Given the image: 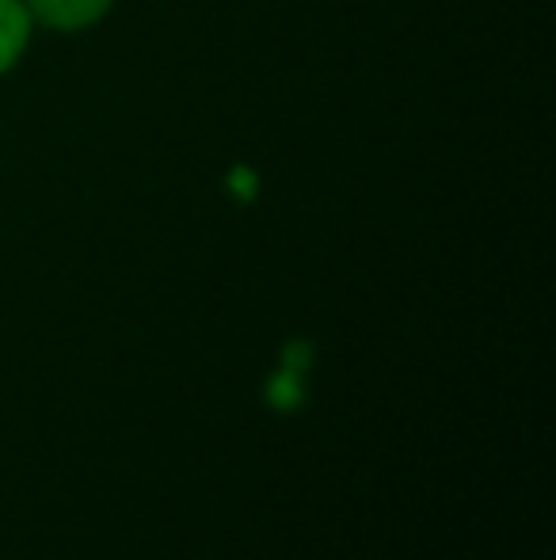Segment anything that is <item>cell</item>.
<instances>
[{
	"mask_svg": "<svg viewBox=\"0 0 556 560\" xmlns=\"http://www.w3.org/2000/svg\"><path fill=\"white\" fill-rule=\"evenodd\" d=\"M111 8V0H27V15L58 31H76L96 23Z\"/></svg>",
	"mask_w": 556,
	"mask_h": 560,
	"instance_id": "1",
	"label": "cell"
},
{
	"mask_svg": "<svg viewBox=\"0 0 556 560\" xmlns=\"http://www.w3.org/2000/svg\"><path fill=\"white\" fill-rule=\"evenodd\" d=\"M27 31H31V15L20 0H0V73L8 66H15V58L27 46Z\"/></svg>",
	"mask_w": 556,
	"mask_h": 560,
	"instance_id": "2",
	"label": "cell"
},
{
	"mask_svg": "<svg viewBox=\"0 0 556 560\" xmlns=\"http://www.w3.org/2000/svg\"><path fill=\"white\" fill-rule=\"evenodd\" d=\"M268 400H271V408H275V412H294V408L305 400V389H301V370L282 366L279 374L268 382Z\"/></svg>",
	"mask_w": 556,
	"mask_h": 560,
	"instance_id": "3",
	"label": "cell"
},
{
	"mask_svg": "<svg viewBox=\"0 0 556 560\" xmlns=\"http://www.w3.org/2000/svg\"><path fill=\"white\" fill-rule=\"evenodd\" d=\"M309 362H312L309 343H289L286 351H282V366H289V370H305Z\"/></svg>",
	"mask_w": 556,
	"mask_h": 560,
	"instance_id": "4",
	"label": "cell"
}]
</instances>
